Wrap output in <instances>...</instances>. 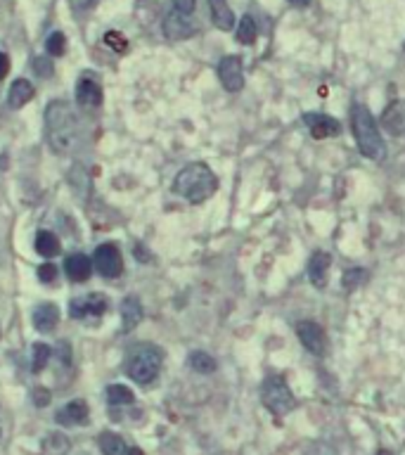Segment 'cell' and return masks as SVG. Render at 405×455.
I'll return each instance as SVG.
<instances>
[{
    "label": "cell",
    "mask_w": 405,
    "mask_h": 455,
    "mask_svg": "<svg viewBox=\"0 0 405 455\" xmlns=\"http://www.w3.org/2000/svg\"><path fill=\"white\" fill-rule=\"evenodd\" d=\"M133 391L124 387V384H112L109 389H107V401L112 405H126V403H133Z\"/></svg>",
    "instance_id": "obj_25"
},
{
    "label": "cell",
    "mask_w": 405,
    "mask_h": 455,
    "mask_svg": "<svg viewBox=\"0 0 405 455\" xmlns=\"http://www.w3.org/2000/svg\"><path fill=\"white\" fill-rule=\"evenodd\" d=\"M33 69L38 71V74H40L43 78L53 76V62H50V57H36Z\"/></svg>",
    "instance_id": "obj_31"
},
{
    "label": "cell",
    "mask_w": 405,
    "mask_h": 455,
    "mask_svg": "<svg viewBox=\"0 0 405 455\" xmlns=\"http://www.w3.org/2000/svg\"><path fill=\"white\" fill-rule=\"evenodd\" d=\"M50 396H53V394H50V389L38 387L33 391V403L38 405V408H45V405L50 403Z\"/></svg>",
    "instance_id": "obj_33"
},
{
    "label": "cell",
    "mask_w": 405,
    "mask_h": 455,
    "mask_svg": "<svg viewBox=\"0 0 405 455\" xmlns=\"http://www.w3.org/2000/svg\"><path fill=\"white\" fill-rule=\"evenodd\" d=\"M218 188V181L216 176H213V171L206 166L202 161H195V164H188L180 173L176 176L173 181V190L176 195H180L188 199L190 204H202L206 202L213 192Z\"/></svg>",
    "instance_id": "obj_2"
},
{
    "label": "cell",
    "mask_w": 405,
    "mask_h": 455,
    "mask_svg": "<svg viewBox=\"0 0 405 455\" xmlns=\"http://www.w3.org/2000/svg\"><path fill=\"white\" fill-rule=\"evenodd\" d=\"M76 102L83 107V109H95V107L102 105V88L90 81V78H83L81 83L76 85Z\"/></svg>",
    "instance_id": "obj_13"
},
{
    "label": "cell",
    "mask_w": 405,
    "mask_h": 455,
    "mask_svg": "<svg viewBox=\"0 0 405 455\" xmlns=\"http://www.w3.org/2000/svg\"><path fill=\"white\" fill-rule=\"evenodd\" d=\"M176 7V12H180V14H192L195 12V0H171Z\"/></svg>",
    "instance_id": "obj_34"
},
{
    "label": "cell",
    "mask_w": 405,
    "mask_h": 455,
    "mask_svg": "<svg viewBox=\"0 0 405 455\" xmlns=\"http://www.w3.org/2000/svg\"><path fill=\"white\" fill-rule=\"evenodd\" d=\"M287 3H289L291 7H308L310 0H287Z\"/></svg>",
    "instance_id": "obj_37"
},
{
    "label": "cell",
    "mask_w": 405,
    "mask_h": 455,
    "mask_svg": "<svg viewBox=\"0 0 405 455\" xmlns=\"http://www.w3.org/2000/svg\"><path fill=\"white\" fill-rule=\"evenodd\" d=\"M69 448V441L62 437V434H50V437L43 441V451H45L48 455H62L67 453Z\"/></svg>",
    "instance_id": "obj_26"
},
{
    "label": "cell",
    "mask_w": 405,
    "mask_h": 455,
    "mask_svg": "<svg viewBox=\"0 0 405 455\" xmlns=\"http://www.w3.org/2000/svg\"><path fill=\"white\" fill-rule=\"evenodd\" d=\"M382 126L394 135H405V102L396 100L384 109Z\"/></svg>",
    "instance_id": "obj_14"
},
{
    "label": "cell",
    "mask_w": 405,
    "mask_h": 455,
    "mask_svg": "<svg viewBox=\"0 0 405 455\" xmlns=\"http://www.w3.org/2000/svg\"><path fill=\"white\" fill-rule=\"evenodd\" d=\"M104 43L109 48L119 50V53H121V50H126V41H124V36H121L119 31H109V33H107L104 36Z\"/></svg>",
    "instance_id": "obj_32"
},
{
    "label": "cell",
    "mask_w": 405,
    "mask_h": 455,
    "mask_svg": "<svg viewBox=\"0 0 405 455\" xmlns=\"http://www.w3.org/2000/svg\"><path fill=\"white\" fill-rule=\"evenodd\" d=\"M303 124L308 126V131L313 138L323 140V138H334V135L341 133V124L330 114L323 112H306L303 114Z\"/></svg>",
    "instance_id": "obj_9"
},
{
    "label": "cell",
    "mask_w": 405,
    "mask_h": 455,
    "mask_svg": "<svg viewBox=\"0 0 405 455\" xmlns=\"http://www.w3.org/2000/svg\"><path fill=\"white\" fill-rule=\"evenodd\" d=\"M60 240L55 237L53 232L43 230L38 232V237H36V252H38L40 256H45V259H50V256H57L60 254Z\"/></svg>",
    "instance_id": "obj_21"
},
{
    "label": "cell",
    "mask_w": 405,
    "mask_h": 455,
    "mask_svg": "<svg viewBox=\"0 0 405 455\" xmlns=\"http://www.w3.org/2000/svg\"><path fill=\"white\" fill-rule=\"evenodd\" d=\"M31 97H33V85L28 83L26 78H17V81L12 83V88H10L7 102H10L12 109H19V107H24Z\"/></svg>",
    "instance_id": "obj_20"
},
{
    "label": "cell",
    "mask_w": 405,
    "mask_h": 455,
    "mask_svg": "<svg viewBox=\"0 0 405 455\" xmlns=\"http://www.w3.org/2000/svg\"><path fill=\"white\" fill-rule=\"evenodd\" d=\"M121 320H124V332H131L142 320V304L138 296H126L121 304Z\"/></svg>",
    "instance_id": "obj_17"
},
{
    "label": "cell",
    "mask_w": 405,
    "mask_h": 455,
    "mask_svg": "<svg viewBox=\"0 0 405 455\" xmlns=\"http://www.w3.org/2000/svg\"><path fill=\"white\" fill-rule=\"evenodd\" d=\"M308 455H337V451H334L332 446H327V444H313L308 448Z\"/></svg>",
    "instance_id": "obj_35"
},
{
    "label": "cell",
    "mask_w": 405,
    "mask_h": 455,
    "mask_svg": "<svg viewBox=\"0 0 405 455\" xmlns=\"http://www.w3.org/2000/svg\"><path fill=\"white\" fill-rule=\"evenodd\" d=\"M45 50H48L50 55H55V57L64 55V50H67V38H64L60 31L50 33L48 36V43H45Z\"/></svg>",
    "instance_id": "obj_28"
},
{
    "label": "cell",
    "mask_w": 405,
    "mask_h": 455,
    "mask_svg": "<svg viewBox=\"0 0 405 455\" xmlns=\"http://www.w3.org/2000/svg\"><path fill=\"white\" fill-rule=\"evenodd\" d=\"M365 277H367V273L362 268H351V270H346L344 277H341V284H344L346 289H353V287H358Z\"/></svg>",
    "instance_id": "obj_29"
},
{
    "label": "cell",
    "mask_w": 405,
    "mask_h": 455,
    "mask_svg": "<svg viewBox=\"0 0 405 455\" xmlns=\"http://www.w3.org/2000/svg\"><path fill=\"white\" fill-rule=\"evenodd\" d=\"M45 131H48V142L57 154L71 152V147L76 145L78 138V121L67 100H57L50 102L45 109Z\"/></svg>",
    "instance_id": "obj_1"
},
{
    "label": "cell",
    "mask_w": 405,
    "mask_h": 455,
    "mask_svg": "<svg viewBox=\"0 0 405 455\" xmlns=\"http://www.w3.org/2000/svg\"><path fill=\"white\" fill-rule=\"evenodd\" d=\"M7 71H10V60H7L5 53H0V81L7 76Z\"/></svg>",
    "instance_id": "obj_36"
},
{
    "label": "cell",
    "mask_w": 405,
    "mask_h": 455,
    "mask_svg": "<svg viewBox=\"0 0 405 455\" xmlns=\"http://www.w3.org/2000/svg\"><path fill=\"white\" fill-rule=\"evenodd\" d=\"M377 455H391L389 451H379V453H377Z\"/></svg>",
    "instance_id": "obj_39"
},
{
    "label": "cell",
    "mask_w": 405,
    "mask_h": 455,
    "mask_svg": "<svg viewBox=\"0 0 405 455\" xmlns=\"http://www.w3.org/2000/svg\"><path fill=\"white\" fill-rule=\"evenodd\" d=\"M161 360H163V355L159 348L152 344H140L133 348L131 355H128L126 375L145 387V384H152L156 377H159Z\"/></svg>",
    "instance_id": "obj_4"
},
{
    "label": "cell",
    "mask_w": 405,
    "mask_h": 455,
    "mask_svg": "<svg viewBox=\"0 0 405 455\" xmlns=\"http://www.w3.org/2000/svg\"><path fill=\"white\" fill-rule=\"evenodd\" d=\"M95 268L99 275L104 277H119L121 270H124V259H121V252L117 245L107 242V245H99L95 249Z\"/></svg>",
    "instance_id": "obj_7"
},
{
    "label": "cell",
    "mask_w": 405,
    "mask_h": 455,
    "mask_svg": "<svg viewBox=\"0 0 405 455\" xmlns=\"http://www.w3.org/2000/svg\"><path fill=\"white\" fill-rule=\"evenodd\" d=\"M261 401L277 417H284L287 412L294 408V394L287 387V382L282 377H266L261 384Z\"/></svg>",
    "instance_id": "obj_5"
},
{
    "label": "cell",
    "mask_w": 405,
    "mask_h": 455,
    "mask_svg": "<svg viewBox=\"0 0 405 455\" xmlns=\"http://www.w3.org/2000/svg\"><path fill=\"white\" fill-rule=\"evenodd\" d=\"M209 7H211L213 24H216L220 31H230V28H234V12L230 10L227 0H209Z\"/></svg>",
    "instance_id": "obj_18"
},
{
    "label": "cell",
    "mask_w": 405,
    "mask_h": 455,
    "mask_svg": "<svg viewBox=\"0 0 405 455\" xmlns=\"http://www.w3.org/2000/svg\"><path fill=\"white\" fill-rule=\"evenodd\" d=\"M55 277H57L55 263H43V266H38V280L40 282H55Z\"/></svg>",
    "instance_id": "obj_30"
},
{
    "label": "cell",
    "mask_w": 405,
    "mask_h": 455,
    "mask_svg": "<svg viewBox=\"0 0 405 455\" xmlns=\"http://www.w3.org/2000/svg\"><path fill=\"white\" fill-rule=\"evenodd\" d=\"M256 36H259V26H256V19L252 14H244L239 21H237V41L242 46H252L256 41Z\"/></svg>",
    "instance_id": "obj_22"
},
{
    "label": "cell",
    "mask_w": 405,
    "mask_h": 455,
    "mask_svg": "<svg viewBox=\"0 0 405 455\" xmlns=\"http://www.w3.org/2000/svg\"><path fill=\"white\" fill-rule=\"evenodd\" d=\"M128 455H145L140 451V448H131V451H128Z\"/></svg>",
    "instance_id": "obj_38"
},
{
    "label": "cell",
    "mask_w": 405,
    "mask_h": 455,
    "mask_svg": "<svg viewBox=\"0 0 405 455\" xmlns=\"http://www.w3.org/2000/svg\"><path fill=\"white\" fill-rule=\"evenodd\" d=\"M330 266H332V256L327 252H315L308 261V280L313 287L323 289L327 284V275H330Z\"/></svg>",
    "instance_id": "obj_12"
},
{
    "label": "cell",
    "mask_w": 405,
    "mask_h": 455,
    "mask_svg": "<svg viewBox=\"0 0 405 455\" xmlns=\"http://www.w3.org/2000/svg\"><path fill=\"white\" fill-rule=\"evenodd\" d=\"M99 451H102V455H126V444L121 441L119 434L107 432L99 437Z\"/></svg>",
    "instance_id": "obj_23"
},
{
    "label": "cell",
    "mask_w": 405,
    "mask_h": 455,
    "mask_svg": "<svg viewBox=\"0 0 405 455\" xmlns=\"http://www.w3.org/2000/svg\"><path fill=\"white\" fill-rule=\"evenodd\" d=\"M50 355H53V348L48 344H33V363H31L33 373H40V370L48 365Z\"/></svg>",
    "instance_id": "obj_27"
},
{
    "label": "cell",
    "mask_w": 405,
    "mask_h": 455,
    "mask_svg": "<svg viewBox=\"0 0 405 455\" xmlns=\"http://www.w3.org/2000/svg\"><path fill=\"white\" fill-rule=\"evenodd\" d=\"M107 311V296L104 294H85L78 296L69 306L71 318H99Z\"/></svg>",
    "instance_id": "obj_10"
},
{
    "label": "cell",
    "mask_w": 405,
    "mask_h": 455,
    "mask_svg": "<svg viewBox=\"0 0 405 455\" xmlns=\"http://www.w3.org/2000/svg\"><path fill=\"white\" fill-rule=\"evenodd\" d=\"M296 337L313 355L327 353V337H325L323 327L318 323H313V320H301V323H296Z\"/></svg>",
    "instance_id": "obj_8"
},
{
    "label": "cell",
    "mask_w": 405,
    "mask_h": 455,
    "mask_svg": "<svg viewBox=\"0 0 405 455\" xmlns=\"http://www.w3.org/2000/svg\"><path fill=\"white\" fill-rule=\"evenodd\" d=\"M195 31H197V26L188 19V14L171 12L168 17L163 19V33H166L168 38H173V41L190 38V36L195 33Z\"/></svg>",
    "instance_id": "obj_11"
},
{
    "label": "cell",
    "mask_w": 405,
    "mask_h": 455,
    "mask_svg": "<svg viewBox=\"0 0 405 455\" xmlns=\"http://www.w3.org/2000/svg\"><path fill=\"white\" fill-rule=\"evenodd\" d=\"M57 419L62 424H85L88 422V405L83 401H71L57 412Z\"/></svg>",
    "instance_id": "obj_19"
},
{
    "label": "cell",
    "mask_w": 405,
    "mask_h": 455,
    "mask_svg": "<svg viewBox=\"0 0 405 455\" xmlns=\"http://www.w3.org/2000/svg\"><path fill=\"white\" fill-rule=\"evenodd\" d=\"M64 270L71 282H85L92 273V263L85 254H74L64 261Z\"/></svg>",
    "instance_id": "obj_16"
},
{
    "label": "cell",
    "mask_w": 405,
    "mask_h": 455,
    "mask_svg": "<svg viewBox=\"0 0 405 455\" xmlns=\"http://www.w3.org/2000/svg\"><path fill=\"white\" fill-rule=\"evenodd\" d=\"M351 121H353V135H355V142H358L360 154L367 156V159L379 161L382 156L387 154V142H384L379 126H377V121L372 114H369L367 107L353 105Z\"/></svg>",
    "instance_id": "obj_3"
},
{
    "label": "cell",
    "mask_w": 405,
    "mask_h": 455,
    "mask_svg": "<svg viewBox=\"0 0 405 455\" xmlns=\"http://www.w3.org/2000/svg\"><path fill=\"white\" fill-rule=\"evenodd\" d=\"M190 368L195 370V373L211 375L213 370H216V360H213V355H209L206 351H192L190 353Z\"/></svg>",
    "instance_id": "obj_24"
},
{
    "label": "cell",
    "mask_w": 405,
    "mask_h": 455,
    "mask_svg": "<svg viewBox=\"0 0 405 455\" xmlns=\"http://www.w3.org/2000/svg\"><path fill=\"white\" fill-rule=\"evenodd\" d=\"M218 78L227 92H239L244 88V67L237 55H225L218 62Z\"/></svg>",
    "instance_id": "obj_6"
},
{
    "label": "cell",
    "mask_w": 405,
    "mask_h": 455,
    "mask_svg": "<svg viewBox=\"0 0 405 455\" xmlns=\"http://www.w3.org/2000/svg\"><path fill=\"white\" fill-rule=\"evenodd\" d=\"M57 323H60V309H57L55 304H40L33 309V325L38 332H53Z\"/></svg>",
    "instance_id": "obj_15"
}]
</instances>
